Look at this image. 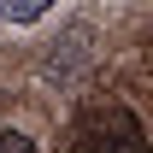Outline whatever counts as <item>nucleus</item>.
<instances>
[{
    "mask_svg": "<svg viewBox=\"0 0 153 153\" xmlns=\"http://www.w3.org/2000/svg\"><path fill=\"white\" fill-rule=\"evenodd\" d=\"M0 153H36V141L24 130H0Z\"/></svg>",
    "mask_w": 153,
    "mask_h": 153,
    "instance_id": "7ed1b4c3",
    "label": "nucleus"
},
{
    "mask_svg": "<svg viewBox=\"0 0 153 153\" xmlns=\"http://www.w3.org/2000/svg\"><path fill=\"white\" fill-rule=\"evenodd\" d=\"M53 12V0H0V18L6 24H36Z\"/></svg>",
    "mask_w": 153,
    "mask_h": 153,
    "instance_id": "f03ea898",
    "label": "nucleus"
},
{
    "mask_svg": "<svg viewBox=\"0 0 153 153\" xmlns=\"http://www.w3.org/2000/svg\"><path fill=\"white\" fill-rule=\"evenodd\" d=\"M71 153H153L147 130L130 106H94V112L76 124Z\"/></svg>",
    "mask_w": 153,
    "mask_h": 153,
    "instance_id": "f257e3e1",
    "label": "nucleus"
}]
</instances>
